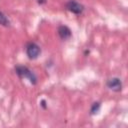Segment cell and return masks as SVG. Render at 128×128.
<instances>
[{
  "mask_svg": "<svg viewBox=\"0 0 128 128\" xmlns=\"http://www.w3.org/2000/svg\"><path fill=\"white\" fill-rule=\"evenodd\" d=\"M15 71H16V74H17L20 78H27V79H29V81H30L32 84H36L37 78H36L35 74H34L30 69H28L26 66L18 65V66L15 67Z\"/></svg>",
  "mask_w": 128,
  "mask_h": 128,
  "instance_id": "6da1fadb",
  "label": "cell"
},
{
  "mask_svg": "<svg viewBox=\"0 0 128 128\" xmlns=\"http://www.w3.org/2000/svg\"><path fill=\"white\" fill-rule=\"evenodd\" d=\"M41 52V49L40 47L34 43V42H29L26 46V53H27V56L30 58V59H36L39 54Z\"/></svg>",
  "mask_w": 128,
  "mask_h": 128,
  "instance_id": "7a4b0ae2",
  "label": "cell"
},
{
  "mask_svg": "<svg viewBox=\"0 0 128 128\" xmlns=\"http://www.w3.org/2000/svg\"><path fill=\"white\" fill-rule=\"evenodd\" d=\"M66 8H67V10H69L70 12H72L74 14H81L84 10V6L75 0L68 1L66 4Z\"/></svg>",
  "mask_w": 128,
  "mask_h": 128,
  "instance_id": "3957f363",
  "label": "cell"
},
{
  "mask_svg": "<svg viewBox=\"0 0 128 128\" xmlns=\"http://www.w3.org/2000/svg\"><path fill=\"white\" fill-rule=\"evenodd\" d=\"M107 86H108L109 89H111L113 91H116V92H119L122 89V83H121L119 78H111V79H109L107 81Z\"/></svg>",
  "mask_w": 128,
  "mask_h": 128,
  "instance_id": "277c9868",
  "label": "cell"
},
{
  "mask_svg": "<svg viewBox=\"0 0 128 128\" xmlns=\"http://www.w3.org/2000/svg\"><path fill=\"white\" fill-rule=\"evenodd\" d=\"M58 34H59V36H60L61 39L66 40V39H68V38L71 37V34L72 33H71V30L67 26L61 25V26L58 27Z\"/></svg>",
  "mask_w": 128,
  "mask_h": 128,
  "instance_id": "5b68a950",
  "label": "cell"
},
{
  "mask_svg": "<svg viewBox=\"0 0 128 128\" xmlns=\"http://www.w3.org/2000/svg\"><path fill=\"white\" fill-rule=\"evenodd\" d=\"M0 24L3 25V26H9L10 25V22L8 20V18L0 11Z\"/></svg>",
  "mask_w": 128,
  "mask_h": 128,
  "instance_id": "8992f818",
  "label": "cell"
},
{
  "mask_svg": "<svg viewBox=\"0 0 128 128\" xmlns=\"http://www.w3.org/2000/svg\"><path fill=\"white\" fill-rule=\"evenodd\" d=\"M99 108H100V103L99 102H95V103H93L92 104V107H91V114H95V113H97L98 112V110H99Z\"/></svg>",
  "mask_w": 128,
  "mask_h": 128,
  "instance_id": "52a82bcc",
  "label": "cell"
},
{
  "mask_svg": "<svg viewBox=\"0 0 128 128\" xmlns=\"http://www.w3.org/2000/svg\"><path fill=\"white\" fill-rule=\"evenodd\" d=\"M45 2H46L45 0H38V3H40V4L41 3H45Z\"/></svg>",
  "mask_w": 128,
  "mask_h": 128,
  "instance_id": "ba28073f",
  "label": "cell"
}]
</instances>
